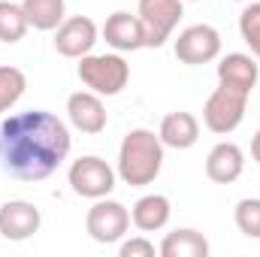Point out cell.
Wrapping results in <instances>:
<instances>
[{
  "label": "cell",
  "mask_w": 260,
  "mask_h": 257,
  "mask_svg": "<svg viewBox=\"0 0 260 257\" xmlns=\"http://www.w3.org/2000/svg\"><path fill=\"white\" fill-rule=\"evenodd\" d=\"M170 215H173V203L170 197L164 194H145L133 203L130 209V224L142 233H157L170 224Z\"/></svg>",
  "instance_id": "5bb4252c"
},
{
  "label": "cell",
  "mask_w": 260,
  "mask_h": 257,
  "mask_svg": "<svg viewBox=\"0 0 260 257\" xmlns=\"http://www.w3.org/2000/svg\"><path fill=\"white\" fill-rule=\"evenodd\" d=\"M248 97H251V94L236 91V88L218 82V88L209 94V100H206V106H203V124L212 130V133H218V136L233 133V130L242 124V118H245Z\"/></svg>",
  "instance_id": "277c9868"
},
{
  "label": "cell",
  "mask_w": 260,
  "mask_h": 257,
  "mask_svg": "<svg viewBox=\"0 0 260 257\" xmlns=\"http://www.w3.org/2000/svg\"><path fill=\"white\" fill-rule=\"evenodd\" d=\"M103 40L115 49V52H139L145 49V30L139 15H130L124 9L112 12L103 24Z\"/></svg>",
  "instance_id": "7c38bea8"
},
{
  "label": "cell",
  "mask_w": 260,
  "mask_h": 257,
  "mask_svg": "<svg viewBox=\"0 0 260 257\" xmlns=\"http://www.w3.org/2000/svg\"><path fill=\"white\" fill-rule=\"evenodd\" d=\"M79 79L88 91L100 97H115L127 88L130 64L121 55H85L79 58Z\"/></svg>",
  "instance_id": "3957f363"
},
{
  "label": "cell",
  "mask_w": 260,
  "mask_h": 257,
  "mask_svg": "<svg viewBox=\"0 0 260 257\" xmlns=\"http://www.w3.org/2000/svg\"><path fill=\"white\" fill-rule=\"evenodd\" d=\"M257 76H260V70L254 64V58L242 55V52H230L218 64V82L230 85L236 91H245V94H251V88L257 85Z\"/></svg>",
  "instance_id": "9a60e30c"
},
{
  "label": "cell",
  "mask_w": 260,
  "mask_h": 257,
  "mask_svg": "<svg viewBox=\"0 0 260 257\" xmlns=\"http://www.w3.org/2000/svg\"><path fill=\"white\" fill-rule=\"evenodd\" d=\"M97 43V24L88 18V15H73V18H64L61 27L55 30V49L58 55L64 58H85L91 55Z\"/></svg>",
  "instance_id": "30bf717a"
},
{
  "label": "cell",
  "mask_w": 260,
  "mask_h": 257,
  "mask_svg": "<svg viewBox=\"0 0 260 257\" xmlns=\"http://www.w3.org/2000/svg\"><path fill=\"white\" fill-rule=\"evenodd\" d=\"M164 142L154 130L136 127L121 139L118 148V179L130 188H145L160 176Z\"/></svg>",
  "instance_id": "7a4b0ae2"
},
{
  "label": "cell",
  "mask_w": 260,
  "mask_h": 257,
  "mask_svg": "<svg viewBox=\"0 0 260 257\" xmlns=\"http://www.w3.org/2000/svg\"><path fill=\"white\" fill-rule=\"evenodd\" d=\"M239 34L245 40V46L251 49V55L260 58V3H248L239 15Z\"/></svg>",
  "instance_id": "7402d4cb"
},
{
  "label": "cell",
  "mask_w": 260,
  "mask_h": 257,
  "mask_svg": "<svg viewBox=\"0 0 260 257\" xmlns=\"http://www.w3.org/2000/svg\"><path fill=\"white\" fill-rule=\"evenodd\" d=\"M118 254L121 257H154V245H151L145 236H133L127 242H121Z\"/></svg>",
  "instance_id": "603a6c76"
},
{
  "label": "cell",
  "mask_w": 260,
  "mask_h": 257,
  "mask_svg": "<svg viewBox=\"0 0 260 257\" xmlns=\"http://www.w3.org/2000/svg\"><path fill=\"white\" fill-rule=\"evenodd\" d=\"M176 58L188 67H200L209 64L221 55V34L212 27V24H191L185 27L179 37H176V46H173Z\"/></svg>",
  "instance_id": "ba28073f"
},
{
  "label": "cell",
  "mask_w": 260,
  "mask_h": 257,
  "mask_svg": "<svg viewBox=\"0 0 260 257\" xmlns=\"http://www.w3.org/2000/svg\"><path fill=\"white\" fill-rule=\"evenodd\" d=\"M245 170V154L236 142H218L206 154V176L215 185H233Z\"/></svg>",
  "instance_id": "4fadbf2b"
},
{
  "label": "cell",
  "mask_w": 260,
  "mask_h": 257,
  "mask_svg": "<svg viewBox=\"0 0 260 257\" xmlns=\"http://www.w3.org/2000/svg\"><path fill=\"white\" fill-rule=\"evenodd\" d=\"M233 221H236L239 233H245L248 239H260V197L239 200L233 209Z\"/></svg>",
  "instance_id": "44dd1931"
},
{
  "label": "cell",
  "mask_w": 260,
  "mask_h": 257,
  "mask_svg": "<svg viewBox=\"0 0 260 257\" xmlns=\"http://www.w3.org/2000/svg\"><path fill=\"white\" fill-rule=\"evenodd\" d=\"M67 179H70L73 194H79V197H85V200L109 197L112 188H115V170H112L103 157H97V154H85V157L73 160Z\"/></svg>",
  "instance_id": "8992f818"
},
{
  "label": "cell",
  "mask_w": 260,
  "mask_h": 257,
  "mask_svg": "<svg viewBox=\"0 0 260 257\" xmlns=\"http://www.w3.org/2000/svg\"><path fill=\"white\" fill-rule=\"evenodd\" d=\"M85 230L94 242L100 245H112V242H121L124 233L130 230V212L118 203V200H94V206L88 209V218H85Z\"/></svg>",
  "instance_id": "52a82bcc"
},
{
  "label": "cell",
  "mask_w": 260,
  "mask_h": 257,
  "mask_svg": "<svg viewBox=\"0 0 260 257\" xmlns=\"http://www.w3.org/2000/svg\"><path fill=\"white\" fill-rule=\"evenodd\" d=\"M251 157L260 164V130L254 133V139H251Z\"/></svg>",
  "instance_id": "cb8c5ba5"
},
{
  "label": "cell",
  "mask_w": 260,
  "mask_h": 257,
  "mask_svg": "<svg viewBox=\"0 0 260 257\" xmlns=\"http://www.w3.org/2000/svg\"><path fill=\"white\" fill-rule=\"evenodd\" d=\"M21 9L34 30H58L67 18L64 0H21Z\"/></svg>",
  "instance_id": "ac0fdd59"
},
{
  "label": "cell",
  "mask_w": 260,
  "mask_h": 257,
  "mask_svg": "<svg viewBox=\"0 0 260 257\" xmlns=\"http://www.w3.org/2000/svg\"><path fill=\"white\" fill-rule=\"evenodd\" d=\"M136 15L145 30V49H160L173 37L176 24L182 21L185 6L182 0H139Z\"/></svg>",
  "instance_id": "5b68a950"
},
{
  "label": "cell",
  "mask_w": 260,
  "mask_h": 257,
  "mask_svg": "<svg viewBox=\"0 0 260 257\" xmlns=\"http://www.w3.org/2000/svg\"><path fill=\"white\" fill-rule=\"evenodd\" d=\"M43 227V212L27 200H9L0 206V236L9 242H24Z\"/></svg>",
  "instance_id": "9c48e42d"
},
{
  "label": "cell",
  "mask_w": 260,
  "mask_h": 257,
  "mask_svg": "<svg viewBox=\"0 0 260 257\" xmlns=\"http://www.w3.org/2000/svg\"><path fill=\"white\" fill-rule=\"evenodd\" d=\"M160 142L167 148H176V151H185L197 145L200 139V121H197L191 112H170L164 121H160V130H157Z\"/></svg>",
  "instance_id": "2e32d148"
},
{
  "label": "cell",
  "mask_w": 260,
  "mask_h": 257,
  "mask_svg": "<svg viewBox=\"0 0 260 257\" xmlns=\"http://www.w3.org/2000/svg\"><path fill=\"white\" fill-rule=\"evenodd\" d=\"M157 254L160 257H209V239L194 227H179V230L164 236Z\"/></svg>",
  "instance_id": "e0dca14e"
},
{
  "label": "cell",
  "mask_w": 260,
  "mask_h": 257,
  "mask_svg": "<svg viewBox=\"0 0 260 257\" xmlns=\"http://www.w3.org/2000/svg\"><path fill=\"white\" fill-rule=\"evenodd\" d=\"M27 15H24V9L18 6V3H12V0H0V43H18V40H24V34H27Z\"/></svg>",
  "instance_id": "d6986e66"
},
{
  "label": "cell",
  "mask_w": 260,
  "mask_h": 257,
  "mask_svg": "<svg viewBox=\"0 0 260 257\" xmlns=\"http://www.w3.org/2000/svg\"><path fill=\"white\" fill-rule=\"evenodd\" d=\"M233 3H239V0H233Z\"/></svg>",
  "instance_id": "d4e9b609"
},
{
  "label": "cell",
  "mask_w": 260,
  "mask_h": 257,
  "mask_svg": "<svg viewBox=\"0 0 260 257\" xmlns=\"http://www.w3.org/2000/svg\"><path fill=\"white\" fill-rule=\"evenodd\" d=\"M70 145V130L55 112L9 115L0 124V170L18 182H43L67 160Z\"/></svg>",
  "instance_id": "6da1fadb"
},
{
  "label": "cell",
  "mask_w": 260,
  "mask_h": 257,
  "mask_svg": "<svg viewBox=\"0 0 260 257\" xmlns=\"http://www.w3.org/2000/svg\"><path fill=\"white\" fill-rule=\"evenodd\" d=\"M67 115H70V124L88 136H97L106 130V106H103V97L94 94V91H76L67 97Z\"/></svg>",
  "instance_id": "8fae6325"
},
{
  "label": "cell",
  "mask_w": 260,
  "mask_h": 257,
  "mask_svg": "<svg viewBox=\"0 0 260 257\" xmlns=\"http://www.w3.org/2000/svg\"><path fill=\"white\" fill-rule=\"evenodd\" d=\"M24 88H27V76L18 67H9V64L0 67V115L9 112L21 100Z\"/></svg>",
  "instance_id": "ffe728a7"
}]
</instances>
